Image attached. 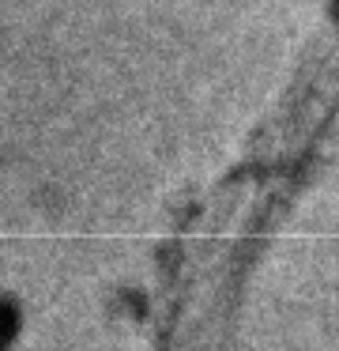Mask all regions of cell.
Here are the masks:
<instances>
[{"label":"cell","mask_w":339,"mask_h":351,"mask_svg":"<svg viewBox=\"0 0 339 351\" xmlns=\"http://www.w3.org/2000/svg\"><path fill=\"white\" fill-rule=\"evenodd\" d=\"M4 336H8V313L0 310V340H4Z\"/></svg>","instance_id":"obj_1"}]
</instances>
